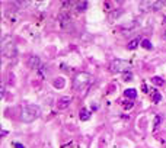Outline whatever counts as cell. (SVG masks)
I'll return each mask as SVG.
<instances>
[{"mask_svg":"<svg viewBox=\"0 0 166 148\" xmlns=\"http://www.w3.org/2000/svg\"><path fill=\"white\" fill-rule=\"evenodd\" d=\"M15 147L16 148H23V145H22V144H15Z\"/></svg>","mask_w":166,"mask_h":148,"instance_id":"17","label":"cell"},{"mask_svg":"<svg viewBox=\"0 0 166 148\" xmlns=\"http://www.w3.org/2000/svg\"><path fill=\"white\" fill-rule=\"evenodd\" d=\"M140 7L144 9V10L156 12V10H159V9L163 7V2H160V0H146V2H143L140 5Z\"/></svg>","mask_w":166,"mask_h":148,"instance_id":"4","label":"cell"},{"mask_svg":"<svg viewBox=\"0 0 166 148\" xmlns=\"http://www.w3.org/2000/svg\"><path fill=\"white\" fill-rule=\"evenodd\" d=\"M141 47L146 48V49H152L153 45H152V42H150L149 39H143V41H141Z\"/></svg>","mask_w":166,"mask_h":148,"instance_id":"10","label":"cell"},{"mask_svg":"<svg viewBox=\"0 0 166 148\" xmlns=\"http://www.w3.org/2000/svg\"><path fill=\"white\" fill-rule=\"evenodd\" d=\"M93 76H90L89 73H79L73 80V89L74 90H82V89L90 86L93 83Z\"/></svg>","mask_w":166,"mask_h":148,"instance_id":"2","label":"cell"},{"mask_svg":"<svg viewBox=\"0 0 166 148\" xmlns=\"http://www.w3.org/2000/svg\"><path fill=\"white\" fill-rule=\"evenodd\" d=\"M89 116H90V112H89L87 109H82V112H80V119H82V121H87Z\"/></svg>","mask_w":166,"mask_h":148,"instance_id":"8","label":"cell"},{"mask_svg":"<svg viewBox=\"0 0 166 148\" xmlns=\"http://www.w3.org/2000/svg\"><path fill=\"white\" fill-rule=\"evenodd\" d=\"M86 7H87L86 2H80L79 5L76 6V10H77V12H85V10H86Z\"/></svg>","mask_w":166,"mask_h":148,"instance_id":"9","label":"cell"},{"mask_svg":"<svg viewBox=\"0 0 166 148\" xmlns=\"http://www.w3.org/2000/svg\"><path fill=\"white\" fill-rule=\"evenodd\" d=\"M152 81L156 86H162V84H163V79H162V77H153Z\"/></svg>","mask_w":166,"mask_h":148,"instance_id":"13","label":"cell"},{"mask_svg":"<svg viewBox=\"0 0 166 148\" xmlns=\"http://www.w3.org/2000/svg\"><path fill=\"white\" fill-rule=\"evenodd\" d=\"M28 66L34 70H37V68H41V60L40 57H37V55H31L29 57V60H28Z\"/></svg>","mask_w":166,"mask_h":148,"instance_id":"5","label":"cell"},{"mask_svg":"<svg viewBox=\"0 0 166 148\" xmlns=\"http://www.w3.org/2000/svg\"><path fill=\"white\" fill-rule=\"evenodd\" d=\"M70 102H72V97H70V96H64V97H61L60 100H58V109L67 108V106L70 105Z\"/></svg>","mask_w":166,"mask_h":148,"instance_id":"6","label":"cell"},{"mask_svg":"<svg viewBox=\"0 0 166 148\" xmlns=\"http://www.w3.org/2000/svg\"><path fill=\"white\" fill-rule=\"evenodd\" d=\"M137 45H139V39H133L131 42H128L127 48H128V49H136V48H137Z\"/></svg>","mask_w":166,"mask_h":148,"instance_id":"11","label":"cell"},{"mask_svg":"<svg viewBox=\"0 0 166 148\" xmlns=\"http://www.w3.org/2000/svg\"><path fill=\"white\" fill-rule=\"evenodd\" d=\"M124 96L128 97V99H136L137 97V90L136 89H127L125 92H124Z\"/></svg>","mask_w":166,"mask_h":148,"instance_id":"7","label":"cell"},{"mask_svg":"<svg viewBox=\"0 0 166 148\" xmlns=\"http://www.w3.org/2000/svg\"><path fill=\"white\" fill-rule=\"evenodd\" d=\"M40 115H41V109L37 105H26L25 108L22 109L20 121L25 122V123H29V122H34L37 118H40Z\"/></svg>","mask_w":166,"mask_h":148,"instance_id":"1","label":"cell"},{"mask_svg":"<svg viewBox=\"0 0 166 148\" xmlns=\"http://www.w3.org/2000/svg\"><path fill=\"white\" fill-rule=\"evenodd\" d=\"M122 106H124V108H127V109H131L133 108V103H131V102H124V103H122Z\"/></svg>","mask_w":166,"mask_h":148,"instance_id":"16","label":"cell"},{"mask_svg":"<svg viewBox=\"0 0 166 148\" xmlns=\"http://www.w3.org/2000/svg\"><path fill=\"white\" fill-rule=\"evenodd\" d=\"M165 39H166V32H165Z\"/></svg>","mask_w":166,"mask_h":148,"instance_id":"18","label":"cell"},{"mask_svg":"<svg viewBox=\"0 0 166 148\" xmlns=\"http://www.w3.org/2000/svg\"><path fill=\"white\" fill-rule=\"evenodd\" d=\"M130 68V62L124 60H114L109 66V70L112 73H127Z\"/></svg>","mask_w":166,"mask_h":148,"instance_id":"3","label":"cell"},{"mask_svg":"<svg viewBox=\"0 0 166 148\" xmlns=\"http://www.w3.org/2000/svg\"><path fill=\"white\" fill-rule=\"evenodd\" d=\"M122 77H124V80H125V81H130L131 79H133V76H131V73H130V71L124 73V76H122Z\"/></svg>","mask_w":166,"mask_h":148,"instance_id":"15","label":"cell"},{"mask_svg":"<svg viewBox=\"0 0 166 148\" xmlns=\"http://www.w3.org/2000/svg\"><path fill=\"white\" fill-rule=\"evenodd\" d=\"M162 99V96H160V93L159 92H153V96H152V100H153V103H157V102Z\"/></svg>","mask_w":166,"mask_h":148,"instance_id":"12","label":"cell"},{"mask_svg":"<svg viewBox=\"0 0 166 148\" xmlns=\"http://www.w3.org/2000/svg\"><path fill=\"white\" fill-rule=\"evenodd\" d=\"M159 122H162V116H160V115H156V118H154V129L157 128Z\"/></svg>","mask_w":166,"mask_h":148,"instance_id":"14","label":"cell"}]
</instances>
